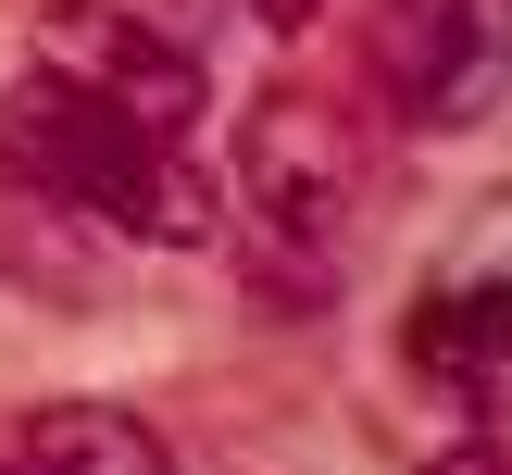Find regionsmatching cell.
Here are the masks:
<instances>
[{"label":"cell","mask_w":512,"mask_h":475,"mask_svg":"<svg viewBox=\"0 0 512 475\" xmlns=\"http://www.w3.org/2000/svg\"><path fill=\"white\" fill-rule=\"evenodd\" d=\"M0 175L38 188L50 213H100L138 250H213L225 238V188L200 175L188 138H138L125 113H100L88 88L25 63V88H0Z\"/></svg>","instance_id":"6da1fadb"},{"label":"cell","mask_w":512,"mask_h":475,"mask_svg":"<svg viewBox=\"0 0 512 475\" xmlns=\"http://www.w3.org/2000/svg\"><path fill=\"white\" fill-rule=\"evenodd\" d=\"M238 263L263 313H325L350 275V213H363V138L325 88H263L238 125Z\"/></svg>","instance_id":"7a4b0ae2"},{"label":"cell","mask_w":512,"mask_h":475,"mask_svg":"<svg viewBox=\"0 0 512 475\" xmlns=\"http://www.w3.org/2000/svg\"><path fill=\"white\" fill-rule=\"evenodd\" d=\"M363 75L413 138H463L512 100V0H375Z\"/></svg>","instance_id":"3957f363"},{"label":"cell","mask_w":512,"mask_h":475,"mask_svg":"<svg viewBox=\"0 0 512 475\" xmlns=\"http://www.w3.org/2000/svg\"><path fill=\"white\" fill-rule=\"evenodd\" d=\"M38 75L88 88L100 113H125L138 138H200V100H213L200 50L175 38V25L125 13V0H50L38 13Z\"/></svg>","instance_id":"277c9868"},{"label":"cell","mask_w":512,"mask_h":475,"mask_svg":"<svg viewBox=\"0 0 512 475\" xmlns=\"http://www.w3.org/2000/svg\"><path fill=\"white\" fill-rule=\"evenodd\" d=\"M13 475H175V450L125 400H50V413H25Z\"/></svg>","instance_id":"5b68a950"},{"label":"cell","mask_w":512,"mask_h":475,"mask_svg":"<svg viewBox=\"0 0 512 475\" xmlns=\"http://www.w3.org/2000/svg\"><path fill=\"white\" fill-rule=\"evenodd\" d=\"M425 363H512V275L500 288H450V300H425Z\"/></svg>","instance_id":"8992f818"},{"label":"cell","mask_w":512,"mask_h":475,"mask_svg":"<svg viewBox=\"0 0 512 475\" xmlns=\"http://www.w3.org/2000/svg\"><path fill=\"white\" fill-rule=\"evenodd\" d=\"M425 475H512V463H500L488 438H450V450H438V463H425Z\"/></svg>","instance_id":"52a82bcc"},{"label":"cell","mask_w":512,"mask_h":475,"mask_svg":"<svg viewBox=\"0 0 512 475\" xmlns=\"http://www.w3.org/2000/svg\"><path fill=\"white\" fill-rule=\"evenodd\" d=\"M250 13H263V25H275V38H288V25H313V13H325V0H250Z\"/></svg>","instance_id":"ba28073f"},{"label":"cell","mask_w":512,"mask_h":475,"mask_svg":"<svg viewBox=\"0 0 512 475\" xmlns=\"http://www.w3.org/2000/svg\"><path fill=\"white\" fill-rule=\"evenodd\" d=\"M0 475H13V463H0Z\"/></svg>","instance_id":"9c48e42d"}]
</instances>
